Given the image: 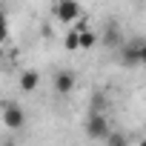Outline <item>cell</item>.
I'll return each instance as SVG.
<instances>
[{"instance_id": "obj_14", "label": "cell", "mask_w": 146, "mask_h": 146, "mask_svg": "<svg viewBox=\"0 0 146 146\" xmlns=\"http://www.w3.org/2000/svg\"><path fill=\"white\" fill-rule=\"evenodd\" d=\"M3 57H6V54H3V46H0V60H3Z\"/></svg>"}, {"instance_id": "obj_15", "label": "cell", "mask_w": 146, "mask_h": 146, "mask_svg": "<svg viewBox=\"0 0 146 146\" xmlns=\"http://www.w3.org/2000/svg\"><path fill=\"white\" fill-rule=\"evenodd\" d=\"M3 146H17V143H3Z\"/></svg>"}, {"instance_id": "obj_13", "label": "cell", "mask_w": 146, "mask_h": 146, "mask_svg": "<svg viewBox=\"0 0 146 146\" xmlns=\"http://www.w3.org/2000/svg\"><path fill=\"white\" fill-rule=\"evenodd\" d=\"M140 66H146V43H140Z\"/></svg>"}, {"instance_id": "obj_8", "label": "cell", "mask_w": 146, "mask_h": 146, "mask_svg": "<svg viewBox=\"0 0 146 146\" xmlns=\"http://www.w3.org/2000/svg\"><path fill=\"white\" fill-rule=\"evenodd\" d=\"M109 106V98L103 92H95L92 95V103H89V115H103V109Z\"/></svg>"}, {"instance_id": "obj_10", "label": "cell", "mask_w": 146, "mask_h": 146, "mask_svg": "<svg viewBox=\"0 0 146 146\" xmlns=\"http://www.w3.org/2000/svg\"><path fill=\"white\" fill-rule=\"evenodd\" d=\"M103 143H106V146H129V140H126L123 132H109V135L103 137Z\"/></svg>"}, {"instance_id": "obj_3", "label": "cell", "mask_w": 146, "mask_h": 146, "mask_svg": "<svg viewBox=\"0 0 146 146\" xmlns=\"http://www.w3.org/2000/svg\"><path fill=\"white\" fill-rule=\"evenodd\" d=\"M54 15H57V20H60V23H75V20L83 15V9H80L78 0H57Z\"/></svg>"}, {"instance_id": "obj_12", "label": "cell", "mask_w": 146, "mask_h": 146, "mask_svg": "<svg viewBox=\"0 0 146 146\" xmlns=\"http://www.w3.org/2000/svg\"><path fill=\"white\" fill-rule=\"evenodd\" d=\"M6 40H9V23H6L3 9H0V43H6Z\"/></svg>"}, {"instance_id": "obj_5", "label": "cell", "mask_w": 146, "mask_h": 146, "mask_svg": "<svg viewBox=\"0 0 146 146\" xmlns=\"http://www.w3.org/2000/svg\"><path fill=\"white\" fill-rule=\"evenodd\" d=\"M17 83H20V89H23V92H35V89H37V83H40V75H37L35 69H26L23 75H20V80H17Z\"/></svg>"}, {"instance_id": "obj_4", "label": "cell", "mask_w": 146, "mask_h": 146, "mask_svg": "<svg viewBox=\"0 0 146 146\" xmlns=\"http://www.w3.org/2000/svg\"><path fill=\"white\" fill-rule=\"evenodd\" d=\"M72 89H75V75H72V72H57V75H54V92L66 95Z\"/></svg>"}, {"instance_id": "obj_6", "label": "cell", "mask_w": 146, "mask_h": 146, "mask_svg": "<svg viewBox=\"0 0 146 146\" xmlns=\"http://www.w3.org/2000/svg\"><path fill=\"white\" fill-rule=\"evenodd\" d=\"M100 40H103L106 46H120V29H117V23H106Z\"/></svg>"}, {"instance_id": "obj_2", "label": "cell", "mask_w": 146, "mask_h": 146, "mask_svg": "<svg viewBox=\"0 0 146 146\" xmlns=\"http://www.w3.org/2000/svg\"><path fill=\"white\" fill-rule=\"evenodd\" d=\"M86 137H92V140H103L112 129H109V117L106 115H89L86 117Z\"/></svg>"}, {"instance_id": "obj_1", "label": "cell", "mask_w": 146, "mask_h": 146, "mask_svg": "<svg viewBox=\"0 0 146 146\" xmlns=\"http://www.w3.org/2000/svg\"><path fill=\"white\" fill-rule=\"evenodd\" d=\"M3 109V126L6 129H23L26 126V112H23V106H17V103H3L0 106Z\"/></svg>"}, {"instance_id": "obj_9", "label": "cell", "mask_w": 146, "mask_h": 146, "mask_svg": "<svg viewBox=\"0 0 146 146\" xmlns=\"http://www.w3.org/2000/svg\"><path fill=\"white\" fill-rule=\"evenodd\" d=\"M98 43V35L92 32V29H83V32H78V49H92Z\"/></svg>"}, {"instance_id": "obj_7", "label": "cell", "mask_w": 146, "mask_h": 146, "mask_svg": "<svg viewBox=\"0 0 146 146\" xmlns=\"http://www.w3.org/2000/svg\"><path fill=\"white\" fill-rule=\"evenodd\" d=\"M123 63L126 66H140V43H132L123 49Z\"/></svg>"}, {"instance_id": "obj_11", "label": "cell", "mask_w": 146, "mask_h": 146, "mask_svg": "<svg viewBox=\"0 0 146 146\" xmlns=\"http://www.w3.org/2000/svg\"><path fill=\"white\" fill-rule=\"evenodd\" d=\"M63 46H66L69 52H78V32H75V29H72V32L63 37Z\"/></svg>"}]
</instances>
